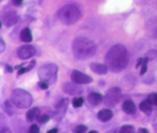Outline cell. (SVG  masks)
I'll use <instances>...</instances> for the list:
<instances>
[{
    "label": "cell",
    "mask_w": 157,
    "mask_h": 133,
    "mask_svg": "<svg viewBox=\"0 0 157 133\" xmlns=\"http://www.w3.org/2000/svg\"><path fill=\"white\" fill-rule=\"evenodd\" d=\"M105 63L112 72H122L129 63V54L127 48L122 44L112 46L106 53Z\"/></svg>",
    "instance_id": "6da1fadb"
},
{
    "label": "cell",
    "mask_w": 157,
    "mask_h": 133,
    "mask_svg": "<svg viewBox=\"0 0 157 133\" xmlns=\"http://www.w3.org/2000/svg\"><path fill=\"white\" fill-rule=\"evenodd\" d=\"M72 50L77 60H87L96 53V45L86 37H77L73 42Z\"/></svg>",
    "instance_id": "7a4b0ae2"
},
{
    "label": "cell",
    "mask_w": 157,
    "mask_h": 133,
    "mask_svg": "<svg viewBox=\"0 0 157 133\" xmlns=\"http://www.w3.org/2000/svg\"><path fill=\"white\" fill-rule=\"evenodd\" d=\"M57 18L62 24L70 26L77 23L82 18V13L78 6L74 4H69L58 10Z\"/></svg>",
    "instance_id": "3957f363"
},
{
    "label": "cell",
    "mask_w": 157,
    "mask_h": 133,
    "mask_svg": "<svg viewBox=\"0 0 157 133\" xmlns=\"http://www.w3.org/2000/svg\"><path fill=\"white\" fill-rule=\"evenodd\" d=\"M11 101L13 105L19 108V109H27L32 105L33 96L27 90L19 88V89H16L12 92Z\"/></svg>",
    "instance_id": "277c9868"
},
{
    "label": "cell",
    "mask_w": 157,
    "mask_h": 133,
    "mask_svg": "<svg viewBox=\"0 0 157 133\" xmlns=\"http://www.w3.org/2000/svg\"><path fill=\"white\" fill-rule=\"evenodd\" d=\"M58 67L55 64H45L38 70V76L41 81L47 82L49 85L56 82Z\"/></svg>",
    "instance_id": "5b68a950"
},
{
    "label": "cell",
    "mask_w": 157,
    "mask_h": 133,
    "mask_svg": "<svg viewBox=\"0 0 157 133\" xmlns=\"http://www.w3.org/2000/svg\"><path fill=\"white\" fill-rule=\"evenodd\" d=\"M122 97V91L119 87H112L106 92V95L104 97V104L109 107L113 108L117 105V103L120 101Z\"/></svg>",
    "instance_id": "8992f818"
},
{
    "label": "cell",
    "mask_w": 157,
    "mask_h": 133,
    "mask_svg": "<svg viewBox=\"0 0 157 133\" xmlns=\"http://www.w3.org/2000/svg\"><path fill=\"white\" fill-rule=\"evenodd\" d=\"M68 106H69V99H67V98H64V99H61L59 101L58 104L56 105L55 111L53 113V119L57 121L61 120L66 115Z\"/></svg>",
    "instance_id": "52a82bcc"
},
{
    "label": "cell",
    "mask_w": 157,
    "mask_h": 133,
    "mask_svg": "<svg viewBox=\"0 0 157 133\" xmlns=\"http://www.w3.org/2000/svg\"><path fill=\"white\" fill-rule=\"evenodd\" d=\"M71 78L73 81H75L78 84H88V83L92 82V78L91 76L86 75L80 71L74 70L71 73Z\"/></svg>",
    "instance_id": "ba28073f"
},
{
    "label": "cell",
    "mask_w": 157,
    "mask_h": 133,
    "mask_svg": "<svg viewBox=\"0 0 157 133\" xmlns=\"http://www.w3.org/2000/svg\"><path fill=\"white\" fill-rule=\"evenodd\" d=\"M36 50L33 45H24L21 46L17 51L18 57L21 59V60H27L33 57L34 54H36Z\"/></svg>",
    "instance_id": "9c48e42d"
},
{
    "label": "cell",
    "mask_w": 157,
    "mask_h": 133,
    "mask_svg": "<svg viewBox=\"0 0 157 133\" xmlns=\"http://www.w3.org/2000/svg\"><path fill=\"white\" fill-rule=\"evenodd\" d=\"M62 89L64 92H66L67 94H70V95H80L83 91L82 88L78 85V83H77L75 81L64 83Z\"/></svg>",
    "instance_id": "30bf717a"
},
{
    "label": "cell",
    "mask_w": 157,
    "mask_h": 133,
    "mask_svg": "<svg viewBox=\"0 0 157 133\" xmlns=\"http://www.w3.org/2000/svg\"><path fill=\"white\" fill-rule=\"evenodd\" d=\"M19 20V15L15 11H10L3 16V22L6 24V27H11L15 24Z\"/></svg>",
    "instance_id": "8fae6325"
},
{
    "label": "cell",
    "mask_w": 157,
    "mask_h": 133,
    "mask_svg": "<svg viewBox=\"0 0 157 133\" xmlns=\"http://www.w3.org/2000/svg\"><path fill=\"white\" fill-rule=\"evenodd\" d=\"M90 70L97 73V75H100V76H103V75H106L108 72V67L107 65H104V64H100V63H91L90 64Z\"/></svg>",
    "instance_id": "7c38bea8"
},
{
    "label": "cell",
    "mask_w": 157,
    "mask_h": 133,
    "mask_svg": "<svg viewBox=\"0 0 157 133\" xmlns=\"http://www.w3.org/2000/svg\"><path fill=\"white\" fill-rule=\"evenodd\" d=\"M102 99H103V98H102L101 94H100V93H97V92H92L87 97L88 103H90V104L92 105V106L99 105L100 103L102 102Z\"/></svg>",
    "instance_id": "4fadbf2b"
},
{
    "label": "cell",
    "mask_w": 157,
    "mask_h": 133,
    "mask_svg": "<svg viewBox=\"0 0 157 133\" xmlns=\"http://www.w3.org/2000/svg\"><path fill=\"white\" fill-rule=\"evenodd\" d=\"M97 117H98V120H99L100 121H103V122L108 121L113 117V112L110 109L101 110L100 112H98Z\"/></svg>",
    "instance_id": "5bb4252c"
},
{
    "label": "cell",
    "mask_w": 157,
    "mask_h": 133,
    "mask_svg": "<svg viewBox=\"0 0 157 133\" xmlns=\"http://www.w3.org/2000/svg\"><path fill=\"white\" fill-rule=\"evenodd\" d=\"M123 110H124V112L127 113V114L134 115L136 111V108L134 102L131 100H127L124 102V104H123Z\"/></svg>",
    "instance_id": "9a60e30c"
},
{
    "label": "cell",
    "mask_w": 157,
    "mask_h": 133,
    "mask_svg": "<svg viewBox=\"0 0 157 133\" xmlns=\"http://www.w3.org/2000/svg\"><path fill=\"white\" fill-rule=\"evenodd\" d=\"M140 109L142 113H144L146 116H149L152 112V104L148 100H144L140 103Z\"/></svg>",
    "instance_id": "2e32d148"
},
{
    "label": "cell",
    "mask_w": 157,
    "mask_h": 133,
    "mask_svg": "<svg viewBox=\"0 0 157 133\" xmlns=\"http://www.w3.org/2000/svg\"><path fill=\"white\" fill-rule=\"evenodd\" d=\"M20 38L21 40L24 42H31L33 40V35H32V31L29 28H24L23 31L20 33Z\"/></svg>",
    "instance_id": "e0dca14e"
},
{
    "label": "cell",
    "mask_w": 157,
    "mask_h": 133,
    "mask_svg": "<svg viewBox=\"0 0 157 133\" xmlns=\"http://www.w3.org/2000/svg\"><path fill=\"white\" fill-rule=\"evenodd\" d=\"M39 112H40V110L38 109V108H33L32 110H29L28 113H27V120L29 121H33L36 119V117H38V115H39Z\"/></svg>",
    "instance_id": "ac0fdd59"
},
{
    "label": "cell",
    "mask_w": 157,
    "mask_h": 133,
    "mask_svg": "<svg viewBox=\"0 0 157 133\" xmlns=\"http://www.w3.org/2000/svg\"><path fill=\"white\" fill-rule=\"evenodd\" d=\"M148 61H149L148 57L144 58V62H142V64H141V68H140V76L144 75V73L146 72V71H147V63H148Z\"/></svg>",
    "instance_id": "d6986e66"
},
{
    "label": "cell",
    "mask_w": 157,
    "mask_h": 133,
    "mask_svg": "<svg viewBox=\"0 0 157 133\" xmlns=\"http://www.w3.org/2000/svg\"><path fill=\"white\" fill-rule=\"evenodd\" d=\"M135 131V128L132 125H130V124H127V125H124L120 129V133H132Z\"/></svg>",
    "instance_id": "ffe728a7"
},
{
    "label": "cell",
    "mask_w": 157,
    "mask_h": 133,
    "mask_svg": "<svg viewBox=\"0 0 157 133\" xmlns=\"http://www.w3.org/2000/svg\"><path fill=\"white\" fill-rule=\"evenodd\" d=\"M72 104H73V106L75 107V108H80L83 104V99H82V97H76L75 99L73 100Z\"/></svg>",
    "instance_id": "44dd1931"
},
{
    "label": "cell",
    "mask_w": 157,
    "mask_h": 133,
    "mask_svg": "<svg viewBox=\"0 0 157 133\" xmlns=\"http://www.w3.org/2000/svg\"><path fill=\"white\" fill-rule=\"evenodd\" d=\"M147 100H148L152 105L157 106V93H151L149 96L147 97Z\"/></svg>",
    "instance_id": "7402d4cb"
},
{
    "label": "cell",
    "mask_w": 157,
    "mask_h": 133,
    "mask_svg": "<svg viewBox=\"0 0 157 133\" xmlns=\"http://www.w3.org/2000/svg\"><path fill=\"white\" fill-rule=\"evenodd\" d=\"M48 120H49V116L47 115H42L40 116H38V119H37V121L39 124H45Z\"/></svg>",
    "instance_id": "603a6c76"
},
{
    "label": "cell",
    "mask_w": 157,
    "mask_h": 133,
    "mask_svg": "<svg viewBox=\"0 0 157 133\" xmlns=\"http://www.w3.org/2000/svg\"><path fill=\"white\" fill-rule=\"evenodd\" d=\"M5 109H6L7 114H9L10 116L13 115V112H12V108H11V104H10V101H6L5 102Z\"/></svg>",
    "instance_id": "cb8c5ba5"
},
{
    "label": "cell",
    "mask_w": 157,
    "mask_h": 133,
    "mask_svg": "<svg viewBox=\"0 0 157 133\" xmlns=\"http://www.w3.org/2000/svg\"><path fill=\"white\" fill-rule=\"evenodd\" d=\"M86 125H83V124H81V125H78L77 128H76V132L77 133H82V132H85V131H86Z\"/></svg>",
    "instance_id": "d4e9b609"
},
{
    "label": "cell",
    "mask_w": 157,
    "mask_h": 133,
    "mask_svg": "<svg viewBox=\"0 0 157 133\" xmlns=\"http://www.w3.org/2000/svg\"><path fill=\"white\" fill-rule=\"evenodd\" d=\"M29 132H31V133H37V132H39V127H38V125L33 124L31 126V128H29Z\"/></svg>",
    "instance_id": "484cf974"
},
{
    "label": "cell",
    "mask_w": 157,
    "mask_h": 133,
    "mask_svg": "<svg viewBox=\"0 0 157 133\" xmlns=\"http://www.w3.org/2000/svg\"><path fill=\"white\" fill-rule=\"evenodd\" d=\"M38 86L40 87V88H42V89H47L49 84H48L47 82H45V81H40V82L38 83Z\"/></svg>",
    "instance_id": "4316f807"
},
{
    "label": "cell",
    "mask_w": 157,
    "mask_h": 133,
    "mask_svg": "<svg viewBox=\"0 0 157 133\" xmlns=\"http://www.w3.org/2000/svg\"><path fill=\"white\" fill-rule=\"evenodd\" d=\"M0 44H1V45H0V47H1V48H0V52L2 53L4 51V49H5V43H4V40L2 38H0Z\"/></svg>",
    "instance_id": "83f0119b"
},
{
    "label": "cell",
    "mask_w": 157,
    "mask_h": 133,
    "mask_svg": "<svg viewBox=\"0 0 157 133\" xmlns=\"http://www.w3.org/2000/svg\"><path fill=\"white\" fill-rule=\"evenodd\" d=\"M34 66H36V61L33 60V61H32V63H29V65L27 67V70H28V72H29V70H31V68H33Z\"/></svg>",
    "instance_id": "f1b7e54d"
},
{
    "label": "cell",
    "mask_w": 157,
    "mask_h": 133,
    "mask_svg": "<svg viewBox=\"0 0 157 133\" xmlns=\"http://www.w3.org/2000/svg\"><path fill=\"white\" fill-rule=\"evenodd\" d=\"M13 3L16 5V6H20L23 3V0H13Z\"/></svg>",
    "instance_id": "f546056e"
},
{
    "label": "cell",
    "mask_w": 157,
    "mask_h": 133,
    "mask_svg": "<svg viewBox=\"0 0 157 133\" xmlns=\"http://www.w3.org/2000/svg\"><path fill=\"white\" fill-rule=\"evenodd\" d=\"M26 72H28L27 68H22L21 70H20V71L18 72V75H23V73H25Z\"/></svg>",
    "instance_id": "4dcf8cb0"
},
{
    "label": "cell",
    "mask_w": 157,
    "mask_h": 133,
    "mask_svg": "<svg viewBox=\"0 0 157 133\" xmlns=\"http://www.w3.org/2000/svg\"><path fill=\"white\" fill-rule=\"evenodd\" d=\"M142 62H144V58H140L139 60H137V64H136V68H139L140 66H141Z\"/></svg>",
    "instance_id": "1f68e13d"
},
{
    "label": "cell",
    "mask_w": 157,
    "mask_h": 133,
    "mask_svg": "<svg viewBox=\"0 0 157 133\" xmlns=\"http://www.w3.org/2000/svg\"><path fill=\"white\" fill-rule=\"evenodd\" d=\"M6 70H7L9 72H13V68H12L11 67H10L9 65H7V66H6Z\"/></svg>",
    "instance_id": "d6a6232c"
},
{
    "label": "cell",
    "mask_w": 157,
    "mask_h": 133,
    "mask_svg": "<svg viewBox=\"0 0 157 133\" xmlns=\"http://www.w3.org/2000/svg\"><path fill=\"white\" fill-rule=\"evenodd\" d=\"M139 132H144V133H148V130L145 129V128H140Z\"/></svg>",
    "instance_id": "836d02e7"
},
{
    "label": "cell",
    "mask_w": 157,
    "mask_h": 133,
    "mask_svg": "<svg viewBox=\"0 0 157 133\" xmlns=\"http://www.w3.org/2000/svg\"><path fill=\"white\" fill-rule=\"evenodd\" d=\"M57 131H58V129H57V128H53V129H51V130H49V131H48V133H53V132H55V133H56Z\"/></svg>",
    "instance_id": "e575fe53"
},
{
    "label": "cell",
    "mask_w": 157,
    "mask_h": 133,
    "mask_svg": "<svg viewBox=\"0 0 157 133\" xmlns=\"http://www.w3.org/2000/svg\"><path fill=\"white\" fill-rule=\"evenodd\" d=\"M154 37L157 38V28H155V31H154Z\"/></svg>",
    "instance_id": "d590c367"
}]
</instances>
